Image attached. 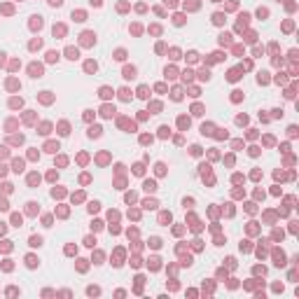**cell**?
I'll return each instance as SVG.
<instances>
[{
  "label": "cell",
  "mask_w": 299,
  "mask_h": 299,
  "mask_svg": "<svg viewBox=\"0 0 299 299\" xmlns=\"http://www.w3.org/2000/svg\"><path fill=\"white\" fill-rule=\"evenodd\" d=\"M30 73H33V77H40L42 75V68L40 65H30Z\"/></svg>",
  "instance_id": "6da1fadb"
},
{
  "label": "cell",
  "mask_w": 299,
  "mask_h": 299,
  "mask_svg": "<svg viewBox=\"0 0 299 299\" xmlns=\"http://www.w3.org/2000/svg\"><path fill=\"white\" fill-rule=\"evenodd\" d=\"M65 54H68V59H77V49L70 47V49H65Z\"/></svg>",
  "instance_id": "7a4b0ae2"
},
{
  "label": "cell",
  "mask_w": 299,
  "mask_h": 299,
  "mask_svg": "<svg viewBox=\"0 0 299 299\" xmlns=\"http://www.w3.org/2000/svg\"><path fill=\"white\" fill-rule=\"evenodd\" d=\"M145 189H147V192H154V189H157V185H154L152 180H147V182H145Z\"/></svg>",
  "instance_id": "3957f363"
},
{
  "label": "cell",
  "mask_w": 299,
  "mask_h": 299,
  "mask_svg": "<svg viewBox=\"0 0 299 299\" xmlns=\"http://www.w3.org/2000/svg\"><path fill=\"white\" fill-rule=\"evenodd\" d=\"M133 75H136V68H126L124 70V77H133Z\"/></svg>",
  "instance_id": "277c9868"
},
{
  "label": "cell",
  "mask_w": 299,
  "mask_h": 299,
  "mask_svg": "<svg viewBox=\"0 0 299 299\" xmlns=\"http://www.w3.org/2000/svg\"><path fill=\"white\" fill-rule=\"evenodd\" d=\"M89 136H101V129H98V126H91V129H89Z\"/></svg>",
  "instance_id": "5b68a950"
},
{
  "label": "cell",
  "mask_w": 299,
  "mask_h": 299,
  "mask_svg": "<svg viewBox=\"0 0 299 299\" xmlns=\"http://www.w3.org/2000/svg\"><path fill=\"white\" fill-rule=\"evenodd\" d=\"M28 182H30V185H35V182H40V178L33 173V175H28Z\"/></svg>",
  "instance_id": "8992f818"
},
{
  "label": "cell",
  "mask_w": 299,
  "mask_h": 299,
  "mask_svg": "<svg viewBox=\"0 0 299 299\" xmlns=\"http://www.w3.org/2000/svg\"><path fill=\"white\" fill-rule=\"evenodd\" d=\"M59 150V145H54V143H47V152H56Z\"/></svg>",
  "instance_id": "52a82bcc"
},
{
  "label": "cell",
  "mask_w": 299,
  "mask_h": 299,
  "mask_svg": "<svg viewBox=\"0 0 299 299\" xmlns=\"http://www.w3.org/2000/svg\"><path fill=\"white\" fill-rule=\"evenodd\" d=\"M40 243H42L40 236H33V238H30V245H40Z\"/></svg>",
  "instance_id": "ba28073f"
},
{
  "label": "cell",
  "mask_w": 299,
  "mask_h": 299,
  "mask_svg": "<svg viewBox=\"0 0 299 299\" xmlns=\"http://www.w3.org/2000/svg\"><path fill=\"white\" fill-rule=\"evenodd\" d=\"M138 94L143 96V98H147V86H140V89H138Z\"/></svg>",
  "instance_id": "9c48e42d"
},
{
  "label": "cell",
  "mask_w": 299,
  "mask_h": 299,
  "mask_svg": "<svg viewBox=\"0 0 299 299\" xmlns=\"http://www.w3.org/2000/svg\"><path fill=\"white\" fill-rule=\"evenodd\" d=\"M101 96H103V98L110 96V89H108V86H103V89H101Z\"/></svg>",
  "instance_id": "30bf717a"
},
{
  "label": "cell",
  "mask_w": 299,
  "mask_h": 299,
  "mask_svg": "<svg viewBox=\"0 0 299 299\" xmlns=\"http://www.w3.org/2000/svg\"><path fill=\"white\" fill-rule=\"evenodd\" d=\"M24 168V161H14V171H21Z\"/></svg>",
  "instance_id": "8fae6325"
},
{
  "label": "cell",
  "mask_w": 299,
  "mask_h": 299,
  "mask_svg": "<svg viewBox=\"0 0 299 299\" xmlns=\"http://www.w3.org/2000/svg\"><path fill=\"white\" fill-rule=\"evenodd\" d=\"M49 3H51V5H56V7H59V5H61V3H63V0H49Z\"/></svg>",
  "instance_id": "7c38bea8"
}]
</instances>
